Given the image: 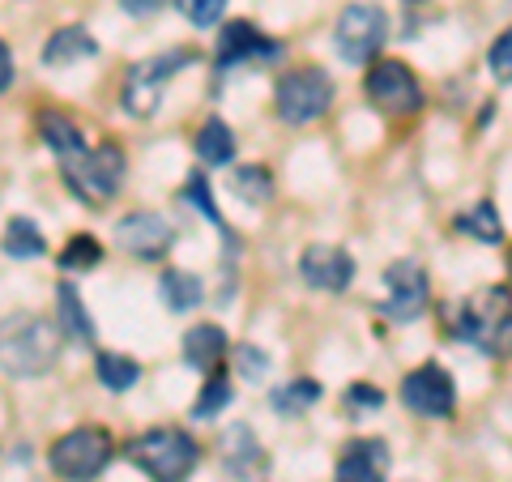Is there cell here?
Returning <instances> with one entry per match:
<instances>
[{
    "label": "cell",
    "mask_w": 512,
    "mask_h": 482,
    "mask_svg": "<svg viewBox=\"0 0 512 482\" xmlns=\"http://www.w3.org/2000/svg\"><path fill=\"white\" fill-rule=\"evenodd\" d=\"M94 52H99V43H94V35H90L86 26H60L56 35L43 43L39 60L47 64V69H69V64L86 60V56H94Z\"/></svg>",
    "instance_id": "17"
},
{
    "label": "cell",
    "mask_w": 512,
    "mask_h": 482,
    "mask_svg": "<svg viewBox=\"0 0 512 482\" xmlns=\"http://www.w3.org/2000/svg\"><path fill=\"white\" fill-rule=\"evenodd\" d=\"M5 252L18 256V261H30V256H43V231L30 218H13L5 227Z\"/></svg>",
    "instance_id": "26"
},
{
    "label": "cell",
    "mask_w": 512,
    "mask_h": 482,
    "mask_svg": "<svg viewBox=\"0 0 512 482\" xmlns=\"http://www.w3.org/2000/svg\"><path fill=\"white\" fill-rule=\"evenodd\" d=\"M35 128H39V137H43V146L52 150V154H60V163L64 158H73V154H82L86 150V137H82V128H77L69 116H60V111H39V120H35Z\"/></svg>",
    "instance_id": "20"
},
{
    "label": "cell",
    "mask_w": 512,
    "mask_h": 482,
    "mask_svg": "<svg viewBox=\"0 0 512 482\" xmlns=\"http://www.w3.org/2000/svg\"><path fill=\"white\" fill-rule=\"evenodd\" d=\"M158 291H163V303L171 312H192L205 299L201 278H197V273H184V269H167L163 282H158Z\"/></svg>",
    "instance_id": "22"
},
{
    "label": "cell",
    "mask_w": 512,
    "mask_h": 482,
    "mask_svg": "<svg viewBox=\"0 0 512 482\" xmlns=\"http://www.w3.org/2000/svg\"><path fill=\"white\" fill-rule=\"evenodd\" d=\"M0 86H13V52H9V43L0 47Z\"/></svg>",
    "instance_id": "36"
},
{
    "label": "cell",
    "mask_w": 512,
    "mask_h": 482,
    "mask_svg": "<svg viewBox=\"0 0 512 482\" xmlns=\"http://www.w3.org/2000/svg\"><path fill=\"white\" fill-rule=\"evenodd\" d=\"M175 5H180V13L192 26H214L222 9H227V0H175Z\"/></svg>",
    "instance_id": "31"
},
{
    "label": "cell",
    "mask_w": 512,
    "mask_h": 482,
    "mask_svg": "<svg viewBox=\"0 0 512 482\" xmlns=\"http://www.w3.org/2000/svg\"><path fill=\"white\" fill-rule=\"evenodd\" d=\"M239 372H244L248 380L265 376L269 372V355L265 350H256V346H239Z\"/></svg>",
    "instance_id": "34"
},
{
    "label": "cell",
    "mask_w": 512,
    "mask_h": 482,
    "mask_svg": "<svg viewBox=\"0 0 512 482\" xmlns=\"http://www.w3.org/2000/svg\"><path fill=\"white\" fill-rule=\"evenodd\" d=\"M197 60L192 47H171V52H158L150 60H137L124 77V111L128 116H154L158 103H163V86L171 82L180 69Z\"/></svg>",
    "instance_id": "5"
},
{
    "label": "cell",
    "mask_w": 512,
    "mask_h": 482,
    "mask_svg": "<svg viewBox=\"0 0 512 482\" xmlns=\"http://www.w3.org/2000/svg\"><path fill=\"white\" fill-rule=\"evenodd\" d=\"M299 278L312 286V291H346L350 278H355V261L350 252L338 244H308L299 256Z\"/></svg>",
    "instance_id": "13"
},
{
    "label": "cell",
    "mask_w": 512,
    "mask_h": 482,
    "mask_svg": "<svg viewBox=\"0 0 512 482\" xmlns=\"http://www.w3.org/2000/svg\"><path fill=\"white\" fill-rule=\"evenodd\" d=\"M487 64H491V73L500 77V82H512V26L487 47Z\"/></svg>",
    "instance_id": "32"
},
{
    "label": "cell",
    "mask_w": 512,
    "mask_h": 482,
    "mask_svg": "<svg viewBox=\"0 0 512 482\" xmlns=\"http://www.w3.org/2000/svg\"><path fill=\"white\" fill-rule=\"evenodd\" d=\"M231 188H235V197H244L248 205H265L274 197V175L265 167H239L231 175Z\"/></svg>",
    "instance_id": "29"
},
{
    "label": "cell",
    "mask_w": 512,
    "mask_h": 482,
    "mask_svg": "<svg viewBox=\"0 0 512 482\" xmlns=\"http://www.w3.org/2000/svg\"><path fill=\"white\" fill-rule=\"evenodd\" d=\"M384 39H389V18L372 0L346 5L338 26H333V47H338V56L346 64H367L384 47Z\"/></svg>",
    "instance_id": "8"
},
{
    "label": "cell",
    "mask_w": 512,
    "mask_h": 482,
    "mask_svg": "<svg viewBox=\"0 0 512 482\" xmlns=\"http://www.w3.org/2000/svg\"><path fill=\"white\" fill-rule=\"evenodd\" d=\"M111 453H116V444H111V436H107L103 427H73V431H64V436L52 444L47 461H52V470L60 478L90 482L94 474L107 470Z\"/></svg>",
    "instance_id": "7"
},
{
    "label": "cell",
    "mask_w": 512,
    "mask_h": 482,
    "mask_svg": "<svg viewBox=\"0 0 512 482\" xmlns=\"http://www.w3.org/2000/svg\"><path fill=\"white\" fill-rule=\"evenodd\" d=\"M180 197L188 201V205H197V210L205 214V218H210L214 222V227L222 231V235H227L231 239V248H235V231L227 227V222H222V214L214 210V197H210V180H205V175L201 171H188V180H184V188H180Z\"/></svg>",
    "instance_id": "25"
},
{
    "label": "cell",
    "mask_w": 512,
    "mask_h": 482,
    "mask_svg": "<svg viewBox=\"0 0 512 482\" xmlns=\"http://www.w3.org/2000/svg\"><path fill=\"white\" fill-rule=\"evenodd\" d=\"M427 299H431V278L419 261H393L384 269V303L380 312L384 320H393V325H410V320H419L427 312Z\"/></svg>",
    "instance_id": "10"
},
{
    "label": "cell",
    "mask_w": 512,
    "mask_h": 482,
    "mask_svg": "<svg viewBox=\"0 0 512 482\" xmlns=\"http://www.w3.org/2000/svg\"><path fill=\"white\" fill-rule=\"evenodd\" d=\"M116 244L124 252L141 256V261H158V256H167V248L175 244V231L163 214L154 210H137V214H124L116 222Z\"/></svg>",
    "instance_id": "12"
},
{
    "label": "cell",
    "mask_w": 512,
    "mask_h": 482,
    "mask_svg": "<svg viewBox=\"0 0 512 482\" xmlns=\"http://www.w3.org/2000/svg\"><path fill=\"white\" fill-rule=\"evenodd\" d=\"M124 167H128V158L116 141H99L94 150H82V154H73L60 163L64 184L73 188V197L90 201V205H107L116 197L120 184H124Z\"/></svg>",
    "instance_id": "3"
},
{
    "label": "cell",
    "mask_w": 512,
    "mask_h": 482,
    "mask_svg": "<svg viewBox=\"0 0 512 482\" xmlns=\"http://www.w3.org/2000/svg\"><path fill=\"white\" fill-rule=\"evenodd\" d=\"M389 474V448L384 440H350L338 457L333 482H384Z\"/></svg>",
    "instance_id": "14"
},
{
    "label": "cell",
    "mask_w": 512,
    "mask_h": 482,
    "mask_svg": "<svg viewBox=\"0 0 512 482\" xmlns=\"http://www.w3.org/2000/svg\"><path fill=\"white\" fill-rule=\"evenodd\" d=\"M192 146H197L201 163L222 167V163H231V158H235V133H231V124L222 116H210L197 128V141H192Z\"/></svg>",
    "instance_id": "21"
},
{
    "label": "cell",
    "mask_w": 512,
    "mask_h": 482,
    "mask_svg": "<svg viewBox=\"0 0 512 482\" xmlns=\"http://www.w3.org/2000/svg\"><path fill=\"white\" fill-rule=\"evenodd\" d=\"M163 5L167 0H120V9L128 13V18H154Z\"/></svg>",
    "instance_id": "35"
},
{
    "label": "cell",
    "mask_w": 512,
    "mask_h": 482,
    "mask_svg": "<svg viewBox=\"0 0 512 482\" xmlns=\"http://www.w3.org/2000/svg\"><path fill=\"white\" fill-rule=\"evenodd\" d=\"M227 333H222L218 325H192L184 333V363L197 367V372H214V367L222 363V355H227Z\"/></svg>",
    "instance_id": "18"
},
{
    "label": "cell",
    "mask_w": 512,
    "mask_h": 482,
    "mask_svg": "<svg viewBox=\"0 0 512 482\" xmlns=\"http://www.w3.org/2000/svg\"><path fill=\"white\" fill-rule=\"evenodd\" d=\"M402 401L410 414L419 419H448L457 406V389H453V376L444 372L440 363H423L402 380Z\"/></svg>",
    "instance_id": "11"
},
{
    "label": "cell",
    "mask_w": 512,
    "mask_h": 482,
    "mask_svg": "<svg viewBox=\"0 0 512 482\" xmlns=\"http://www.w3.org/2000/svg\"><path fill=\"white\" fill-rule=\"evenodd\" d=\"M333 103V82L329 73L312 69V64H303V69H291L278 77V90H274V107H278V120L282 124H316L320 116L329 111Z\"/></svg>",
    "instance_id": "6"
},
{
    "label": "cell",
    "mask_w": 512,
    "mask_h": 482,
    "mask_svg": "<svg viewBox=\"0 0 512 482\" xmlns=\"http://www.w3.org/2000/svg\"><path fill=\"white\" fill-rule=\"evenodd\" d=\"M508 273H512V252H508Z\"/></svg>",
    "instance_id": "37"
},
{
    "label": "cell",
    "mask_w": 512,
    "mask_h": 482,
    "mask_svg": "<svg viewBox=\"0 0 512 482\" xmlns=\"http://www.w3.org/2000/svg\"><path fill=\"white\" fill-rule=\"evenodd\" d=\"M256 56H278V43H269L252 22H227L218 35V73L231 64H244Z\"/></svg>",
    "instance_id": "15"
},
{
    "label": "cell",
    "mask_w": 512,
    "mask_h": 482,
    "mask_svg": "<svg viewBox=\"0 0 512 482\" xmlns=\"http://www.w3.org/2000/svg\"><path fill=\"white\" fill-rule=\"evenodd\" d=\"M60 325L39 316H26L5 329V376L9 380H35L56 363Z\"/></svg>",
    "instance_id": "4"
},
{
    "label": "cell",
    "mask_w": 512,
    "mask_h": 482,
    "mask_svg": "<svg viewBox=\"0 0 512 482\" xmlns=\"http://www.w3.org/2000/svg\"><path fill=\"white\" fill-rule=\"evenodd\" d=\"M376 406H384V393L372 389V384H350L346 389V410L350 414L355 410H376Z\"/></svg>",
    "instance_id": "33"
},
{
    "label": "cell",
    "mask_w": 512,
    "mask_h": 482,
    "mask_svg": "<svg viewBox=\"0 0 512 482\" xmlns=\"http://www.w3.org/2000/svg\"><path fill=\"white\" fill-rule=\"evenodd\" d=\"M56 325L69 333L77 346H94V320H90L86 303H82V295H77L73 282L56 286Z\"/></svg>",
    "instance_id": "19"
},
{
    "label": "cell",
    "mask_w": 512,
    "mask_h": 482,
    "mask_svg": "<svg viewBox=\"0 0 512 482\" xmlns=\"http://www.w3.org/2000/svg\"><path fill=\"white\" fill-rule=\"evenodd\" d=\"M103 261V244L94 235H73L60 252V269H94Z\"/></svg>",
    "instance_id": "30"
},
{
    "label": "cell",
    "mask_w": 512,
    "mask_h": 482,
    "mask_svg": "<svg viewBox=\"0 0 512 482\" xmlns=\"http://www.w3.org/2000/svg\"><path fill=\"white\" fill-rule=\"evenodd\" d=\"M453 227L461 231V235H470V239H478V244H500L504 239V227H500V214H495V205L491 201H478L474 210H466V214H457L453 218Z\"/></svg>",
    "instance_id": "23"
},
{
    "label": "cell",
    "mask_w": 512,
    "mask_h": 482,
    "mask_svg": "<svg viewBox=\"0 0 512 482\" xmlns=\"http://www.w3.org/2000/svg\"><path fill=\"white\" fill-rule=\"evenodd\" d=\"M222 465L235 474V478H252L256 470L265 465V453H261V440H256V431L235 423L222 431Z\"/></svg>",
    "instance_id": "16"
},
{
    "label": "cell",
    "mask_w": 512,
    "mask_h": 482,
    "mask_svg": "<svg viewBox=\"0 0 512 482\" xmlns=\"http://www.w3.org/2000/svg\"><path fill=\"white\" fill-rule=\"evenodd\" d=\"M231 397H235L231 380L222 376V372H210V380H205L201 397L192 401V419H214V414H222V410L231 406Z\"/></svg>",
    "instance_id": "28"
},
{
    "label": "cell",
    "mask_w": 512,
    "mask_h": 482,
    "mask_svg": "<svg viewBox=\"0 0 512 482\" xmlns=\"http://www.w3.org/2000/svg\"><path fill=\"white\" fill-rule=\"evenodd\" d=\"M448 329L461 342L478 346L491 359L512 355V291L508 286H483V291L466 295L448 312Z\"/></svg>",
    "instance_id": "1"
},
{
    "label": "cell",
    "mask_w": 512,
    "mask_h": 482,
    "mask_svg": "<svg viewBox=\"0 0 512 482\" xmlns=\"http://www.w3.org/2000/svg\"><path fill=\"white\" fill-rule=\"evenodd\" d=\"M94 376L103 380V389H111V393H128L133 384L141 380V367H137V359H128V355H103L94 359Z\"/></svg>",
    "instance_id": "24"
},
{
    "label": "cell",
    "mask_w": 512,
    "mask_h": 482,
    "mask_svg": "<svg viewBox=\"0 0 512 482\" xmlns=\"http://www.w3.org/2000/svg\"><path fill=\"white\" fill-rule=\"evenodd\" d=\"M320 401V384L316 380H308V376H299V380H291V384H282V389H274V410L278 414H303L308 406H316Z\"/></svg>",
    "instance_id": "27"
},
{
    "label": "cell",
    "mask_w": 512,
    "mask_h": 482,
    "mask_svg": "<svg viewBox=\"0 0 512 482\" xmlns=\"http://www.w3.org/2000/svg\"><path fill=\"white\" fill-rule=\"evenodd\" d=\"M363 90L384 116H414L423 107V86L406 60H376L363 77Z\"/></svg>",
    "instance_id": "9"
},
{
    "label": "cell",
    "mask_w": 512,
    "mask_h": 482,
    "mask_svg": "<svg viewBox=\"0 0 512 482\" xmlns=\"http://www.w3.org/2000/svg\"><path fill=\"white\" fill-rule=\"evenodd\" d=\"M124 457L154 482H184L201 461L197 440L180 427H154L124 448Z\"/></svg>",
    "instance_id": "2"
}]
</instances>
